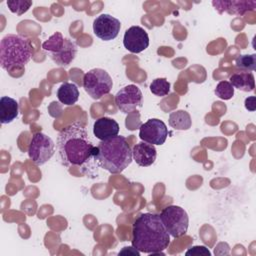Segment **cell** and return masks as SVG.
I'll return each mask as SVG.
<instances>
[{"mask_svg":"<svg viewBox=\"0 0 256 256\" xmlns=\"http://www.w3.org/2000/svg\"><path fill=\"white\" fill-rule=\"evenodd\" d=\"M112 86V78L104 69L94 68L84 74L83 88L86 93L95 100L110 93Z\"/></svg>","mask_w":256,"mask_h":256,"instance_id":"obj_6","label":"cell"},{"mask_svg":"<svg viewBox=\"0 0 256 256\" xmlns=\"http://www.w3.org/2000/svg\"><path fill=\"white\" fill-rule=\"evenodd\" d=\"M57 150L61 163L66 167H86L93 161L98 164V147L80 123H72L58 133Z\"/></svg>","mask_w":256,"mask_h":256,"instance_id":"obj_1","label":"cell"},{"mask_svg":"<svg viewBox=\"0 0 256 256\" xmlns=\"http://www.w3.org/2000/svg\"><path fill=\"white\" fill-rule=\"evenodd\" d=\"M185 255H206V256H210L211 252L205 246H193L185 252Z\"/></svg>","mask_w":256,"mask_h":256,"instance_id":"obj_24","label":"cell"},{"mask_svg":"<svg viewBox=\"0 0 256 256\" xmlns=\"http://www.w3.org/2000/svg\"><path fill=\"white\" fill-rule=\"evenodd\" d=\"M9 10L18 15L21 16L25 12L29 10V8L32 5V1H26V0H8L6 2Z\"/></svg>","mask_w":256,"mask_h":256,"instance_id":"obj_23","label":"cell"},{"mask_svg":"<svg viewBox=\"0 0 256 256\" xmlns=\"http://www.w3.org/2000/svg\"><path fill=\"white\" fill-rule=\"evenodd\" d=\"M19 113L18 102L8 96H2L0 99V122L2 124L11 123Z\"/></svg>","mask_w":256,"mask_h":256,"instance_id":"obj_16","label":"cell"},{"mask_svg":"<svg viewBox=\"0 0 256 256\" xmlns=\"http://www.w3.org/2000/svg\"><path fill=\"white\" fill-rule=\"evenodd\" d=\"M245 108L249 111H255V109H256L255 96H250L245 99Z\"/></svg>","mask_w":256,"mask_h":256,"instance_id":"obj_26","label":"cell"},{"mask_svg":"<svg viewBox=\"0 0 256 256\" xmlns=\"http://www.w3.org/2000/svg\"><path fill=\"white\" fill-rule=\"evenodd\" d=\"M98 147V164L112 174L121 173L132 162V150L124 136L100 141Z\"/></svg>","mask_w":256,"mask_h":256,"instance_id":"obj_3","label":"cell"},{"mask_svg":"<svg viewBox=\"0 0 256 256\" xmlns=\"http://www.w3.org/2000/svg\"><path fill=\"white\" fill-rule=\"evenodd\" d=\"M140 251H138L134 246L132 247H124L120 252L119 255H135V256H140Z\"/></svg>","mask_w":256,"mask_h":256,"instance_id":"obj_25","label":"cell"},{"mask_svg":"<svg viewBox=\"0 0 256 256\" xmlns=\"http://www.w3.org/2000/svg\"><path fill=\"white\" fill-rule=\"evenodd\" d=\"M229 82L234 89H239L244 92H252L255 88V80L252 72H235L229 77Z\"/></svg>","mask_w":256,"mask_h":256,"instance_id":"obj_17","label":"cell"},{"mask_svg":"<svg viewBox=\"0 0 256 256\" xmlns=\"http://www.w3.org/2000/svg\"><path fill=\"white\" fill-rule=\"evenodd\" d=\"M115 104L124 114L131 113L143 105V95L140 88L134 84L120 89L115 95Z\"/></svg>","mask_w":256,"mask_h":256,"instance_id":"obj_9","label":"cell"},{"mask_svg":"<svg viewBox=\"0 0 256 256\" xmlns=\"http://www.w3.org/2000/svg\"><path fill=\"white\" fill-rule=\"evenodd\" d=\"M212 5L219 12H227L232 15H244L248 11L256 8V1H212Z\"/></svg>","mask_w":256,"mask_h":256,"instance_id":"obj_13","label":"cell"},{"mask_svg":"<svg viewBox=\"0 0 256 256\" xmlns=\"http://www.w3.org/2000/svg\"><path fill=\"white\" fill-rule=\"evenodd\" d=\"M168 136L166 124L157 118L147 120L140 126L139 137L142 141L152 145H162Z\"/></svg>","mask_w":256,"mask_h":256,"instance_id":"obj_10","label":"cell"},{"mask_svg":"<svg viewBox=\"0 0 256 256\" xmlns=\"http://www.w3.org/2000/svg\"><path fill=\"white\" fill-rule=\"evenodd\" d=\"M159 216L170 236L179 238L186 234L189 217L183 208L177 205H169L163 208Z\"/></svg>","mask_w":256,"mask_h":256,"instance_id":"obj_7","label":"cell"},{"mask_svg":"<svg viewBox=\"0 0 256 256\" xmlns=\"http://www.w3.org/2000/svg\"><path fill=\"white\" fill-rule=\"evenodd\" d=\"M169 125L175 130H188L191 128L192 119L185 110H176L169 115Z\"/></svg>","mask_w":256,"mask_h":256,"instance_id":"obj_19","label":"cell"},{"mask_svg":"<svg viewBox=\"0 0 256 256\" xmlns=\"http://www.w3.org/2000/svg\"><path fill=\"white\" fill-rule=\"evenodd\" d=\"M235 65L241 71L252 72L256 69V55L255 54L240 55L236 58Z\"/></svg>","mask_w":256,"mask_h":256,"instance_id":"obj_20","label":"cell"},{"mask_svg":"<svg viewBox=\"0 0 256 256\" xmlns=\"http://www.w3.org/2000/svg\"><path fill=\"white\" fill-rule=\"evenodd\" d=\"M55 153V143L46 134L36 132L33 134L29 147L28 156L38 166L45 164Z\"/></svg>","mask_w":256,"mask_h":256,"instance_id":"obj_8","label":"cell"},{"mask_svg":"<svg viewBox=\"0 0 256 256\" xmlns=\"http://www.w3.org/2000/svg\"><path fill=\"white\" fill-rule=\"evenodd\" d=\"M170 244V234L165 229L160 216L154 213L140 214L132 227V246L138 251L151 255L162 252Z\"/></svg>","mask_w":256,"mask_h":256,"instance_id":"obj_2","label":"cell"},{"mask_svg":"<svg viewBox=\"0 0 256 256\" xmlns=\"http://www.w3.org/2000/svg\"><path fill=\"white\" fill-rule=\"evenodd\" d=\"M32 46L30 41L21 35L8 34L0 42V65L2 69L11 71L23 68L31 59Z\"/></svg>","mask_w":256,"mask_h":256,"instance_id":"obj_4","label":"cell"},{"mask_svg":"<svg viewBox=\"0 0 256 256\" xmlns=\"http://www.w3.org/2000/svg\"><path fill=\"white\" fill-rule=\"evenodd\" d=\"M132 157L139 166L148 167L155 162L157 151L154 145L142 141L134 145L132 149Z\"/></svg>","mask_w":256,"mask_h":256,"instance_id":"obj_14","label":"cell"},{"mask_svg":"<svg viewBox=\"0 0 256 256\" xmlns=\"http://www.w3.org/2000/svg\"><path fill=\"white\" fill-rule=\"evenodd\" d=\"M121 29V22L110 14H100L93 21V32L99 39L110 41L115 39Z\"/></svg>","mask_w":256,"mask_h":256,"instance_id":"obj_11","label":"cell"},{"mask_svg":"<svg viewBox=\"0 0 256 256\" xmlns=\"http://www.w3.org/2000/svg\"><path fill=\"white\" fill-rule=\"evenodd\" d=\"M42 48L59 66H68L77 54L76 44L72 40L64 38L60 32H55L51 35L42 44Z\"/></svg>","mask_w":256,"mask_h":256,"instance_id":"obj_5","label":"cell"},{"mask_svg":"<svg viewBox=\"0 0 256 256\" xmlns=\"http://www.w3.org/2000/svg\"><path fill=\"white\" fill-rule=\"evenodd\" d=\"M123 45L131 53H140L149 46L148 33L140 26H131L124 33Z\"/></svg>","mask_w":256,"mask_h":256,"instance_id":"obj_12","label":"cell"},{"mask_svg":"<svg viewBox=\"0 0 256 256\" xmlns=\"http://www.w3.org/2000/svg\"><path fill=\"white\" fill-rule=\"evenodd\" d=\"M150 91L159 97L166 96L170 92V83L166 78H156L150 84Z\"/></svg>","mask_w":256,"mask_h":256,"instance_id":"obj_21","label":"cell"},{"mask_svg":"<svg viewBox=\"0 0 256 256\" xmlns=\"http://www.w3.org/2000/svg\"><path fill=\"white\" fill-rule=\"evenodd\" d=\"M119 124L112 118L100 117L93 124V133L100 141L113 138L118 135Z\"/></svg>","mask_w":256,"mask_h":256,"instance_id":"obj_15","label":"cell"},{"mask_svg":"<svg viewBox=\"0 0 256 256\" xmlns=\"http://www.w3.org/2000/svg\"><path fill=\"white\" fill-rule=\"evenodd\" d=\"M215 94L217 97H219L222 100H229L234 95V87L231 85L229 81H220L216 88H215Z\"/></svg>","mask_w":256,"mask_h":256,"instance_id":"obj_22","label":"cell"},{"mask_svg":"<svg viewBox=\"0 0 256 256\" xmlns=\"http://www.w3.org/2000/svg\"><path fill=\"white\" fill-rule=\"evenodd\" d=\"M57 98L64 105H73L79 99V90L74 83H63L57 90Z\"/></svg>","mask_w":256,"mask_h":256,"instance_id":"obj_18","label":"cell"}]
</instances>
